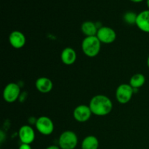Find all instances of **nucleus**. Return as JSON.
Segmentation results:
<instances>
[{
  "mask_svg": "<svg viewBox=\"0 0 149 149\" xmlns=\"http://www.w3.org/2000/svg\"><path fill=\"white\" fill-rule=\"evenodd\" d=\"M137 16H138V15L136 13H133V12H127L124 15V20L128 24H135L136 23Z\"/></svg>",
  "mask_w": 149,
  "mask_h": 149,
  "instance_id": "17",
  "label": "nucleus"
},
{
  "mask_svg": "<svg viewBox=\"0 0 149 149\" xmlns=\"http://www.w3.org/2000/svg\"><path fill=\"white\" fill-rule=\"evenodd\" d=\"M36 90L41 93H48L53 88V83L47 77H39L35 82Z\"/></svg>",
  "mask_w": 149,
  "mask_h": 149,
  "instance_id": "12",
  "label": "nucleus"
},
{
  "mask_svg": "<svg viewBox=\"0 0 149 149\" xmlns=\"http://www.w3.org/2000/svg\"><path fill=\"white\" fill-rule=\"evenodd\" d=\"M135 25L142 31L149 33V10H143L138 14Z\"/></svg>",
  "mask_w": 149,
  "mask_h": 149,
  "instance_id": "11",
  "label": "nucleus"
},
{
  "mask_svg": "<svg viewBox=\"0 0 149 149\" xmlns=\"http://www.w3.org/2000/svg\"><path fill=\"white\" fill-rule=\"evenodd\" d=\"M81 149H98L99 141L95 136L85 137L81 142Z\"/></svg>",
  "mask_w": 149,
  "mask_h": 149,
  "instance_id": "15",
  "label": "nucleus"
},
{
  "mask_svg": "<svg viewBox=\"0 0 149 149\" xmlns=\"http://www.w3.org/2000/svg\"><path fill=\"white\" fill-rule=\"evenodd\" d=\"M101 49V42L96 36H86L81 42V49L90 58L97 56Z\"/></svg>",
  "mask_w": 149,
  "mask_h": 149,
  "instance_id": "2",
  "label": "nucleus"
},
{
  "mask_svg": "<svg viewBox=\"0 0 149 149\" xmlns=\"http://www.w3.org/2000/svg\"><path fill=\"white\" fill-rule=\"evenodd\" d=\"M61 58L63 63L67 65H71L74 64L77 60V52L73 48L65 47L61 52Z\"/></svg>",
  "mask_w": 149,
  "mask_h": 149,
  "instance_id": "13",
  "label": "nucleus"
},
{
  "mask_svg": "<svg viewBox=\"0 0 149 149\" xmlns=\"http://www.w3.org/2000/svg\"><path fill=\"white\" fill-rule=\"evenodd\" d=\"M78 144L77 134L71 130H67L61 134L58 139V145L61 149H74Z\"/></svg>",
  "mask_w": 149,
  "mask_h": 149,
  "instance_id": "3",
  "label": "nucleus"
},
{
  "mask_svg": "<svg viewBox=\"0 0 149 149\" xmlns=\"http://www.w3.org/2000/svg\"><path fill=\"white\" fill-rule=\"evenodd\" d=\"M36 128L39 133L43 135H49L54 131V123L50 118L42 116L36 121Z\"/></svg>",
  "mask_w": 149,
  "mask_h": 149,
  "instance_id": "5",
  "label": "nucleus"
},
{
  "mask_svg": "<svg viewBox=\"0 0 149 149\" xmlns=\"http://www.w3.org/2000/svg\"><path fill=\"white\" fill-rule=\"evenodd\" d=\"M134 92V89L130 84H120L116 90V100L121 104H126L130 101Z\"/></svg>",
  "mask_w": 149,
  "mask_h": 149,
  "instance_id": "4",
  "label": "nucleus"
},
{
  "mask_svg": "<svg viewBox=\"0 0 149 149\" xmlns=\"http://www.w3.org/2000/svg\"><path fill=\"white\" fill-rule=\"evenodd\" d=\"M18 149H32L31 146L30 144H26V143H21V145L19 146Z\"/></svg>",
  "mask_w": 149,
  "mask_h": 149,
  "instance_id": "18",
  "label": "nucleus"
},
{
  "mask_svg": "<svg viewBox=\"0 0 149 149\" xmlns=\"http://www.w3.org/2000/svg\"><path fill=\"white\" fill-rule=\"evenodd\" d=\"M98 29L94 22L85 21L81 24V31L86 36H96Z\"/></svg>",
  "mask_w": 149,
  "mask_h": 149,
  "instance_id": "14",
  "label": "nucleus"
},
{
  "mask_svg": "<svg viewBox=\"0 0 149 149\" xmlns=\"http://www.w3.org/2000/svg\"><path fill=\"white\" fill-rule=\"evenodd\" d=\"M146 4H147V7H148V10H149V0H146Z\"/></svg>",
  "mask_w": 149,
  "mask_h": 149,
  "instance_id": "22",
  "label": "nucleus"
},
{
  "mask_svg": "<svg viewBox=\"0 0 149 149\" xmlns=\"http://www.w3.org/2000/svg\"><path fill=\"white\" fill-rule=\"evenodd\" d=\"M96 36L103 44L113 43L116 39V33L113 29L108 26H101L98 29Z\"/></svg>",
  "mask_w": 149,
  "mask_h": 149,
  "instance_id": "7",
  "label": "nucleus"
},
{
  "mask_svg": "<svg viewBox=\"0 0 149 149\" xmlns=\"http://www.w3.org/2000/svg\"><path fill=\"white\" fill-rule=\"evenodd\" d=\"M20 94V88L16 83H9L4 87L3 91V98L7 103H13L16 101Z\"/></svg>",
  "mask_w": 149,
  "mask_h": 149,
  "instance_id": "6",
  "label": "nucleus"
},
{
  "mask_svg": "<svg viewBox=\"0 0 149 149\" xmlns=\"http://www.w3.org/2000/svg\"><path fill=\"white\" fill-rule=\"evenodd\" d=\"M146 83V77L143 74H135L132 76L130 80V85L134 89V91L138 90L144 85Z\"/></svg>",
  "mask_w": 149,
  "mask_h": 149,
  "instance_id": "16",
  "label": "nucleus"
},
{
  "mask_svg": "<svg viewBox=\"0 0 149 149\" xmlns=\"http://www.w3.org/2000/svg\"><path fill=\"white\" fill-rule=\"evenodd\" d=\"M9 42L10 45L15 49H20L26 45V39L25 35L19 31L11 32L9 36Z\"/></svg>",
  "mask_w": 149,
  "mask_h": 149,
  "instance_id": "10",
  "label": "nucleus"
},
{
  "mask_svg": "<svg viewBox=\"0 0 149 149\" xmlns=\"http://www.w3.org/2000/svg\"><path fill=\"white\" fill-rule=\"evenodd\" d=\"M147 65H148V68H149V55L148 57V59H147Z\"/></svg>",
  "mask_w": 149,
  "mask_h": 149,
  "instance_id": "21",
  "label": "nucleus"
},
{
  "mask_svg": "<svg viewBox=\"0 0 149 149\" xmlns=\"http://www.w3.org/2000/svg\"><path fill=\"white\" fill-rule=\"evenodd\" d=\"M46 149H61L59 146H55V145H52V146H48L47 148H46Z\"/></svg>",
  "mask_w": 149,
  "mask_h": 149,
  "instance_id": "19",
  "label": "nucleus"
},
{
  "mask_svg": "<svg viewBox=\"0 0 149 149\" xmlns=\"http://www.w3.org/2000/svg\"><path fill=\"white\" fill-rule=\"evenodd\" d=\"M93 114L89 106L79 105L74 109L73 116L76 121L78 122H86L90 119Z\"/></svg>",
  "mask_w": 149,
  "mask_h": 149,
  "instance_id": "8",
  "label": "nucleus"
},
{
  "mask_svg": "<svg viewBox=\"0 0 149 149\" xmlns=\"http://www.w3.org/2000/svg\"><path fill=\"white\" fill-rule=\"evenodd\" d=\"M92 113L96 116H106L111 113L113 103L111 99L103 95H97L92 97L89 104Z\"/></svg>",
  "mask_w": 149,
  "mask_h": 149,
  "instance_id": "1",
  "label": "nucleus"
},
{
  "mask_svg": "<svg viewBox=\"0 0 149 149\" xmlns=\"http://www.w3.org/2000/svg\"><path fill=\"white\" fill-rule=\"evenodd\" d=\"M18 136L22 143L31 144L35 140V132L33 128L29 125H23L20 128Z\"/></svg>",
  "mask_w": 149,
  "mask_h": 149,
  "instance_id": "9",
  "label": "nucleus"
},
{
  "mask_svg": "<svg viewBox=\"0 0 149 149\" xmlns=\"http://www.w3.org/2000/svg\"><path fill=\"white\" fill-rule=\"evenodd\" d=\"M131 1H132V2H135V3H140L141 2V1H143V0H130Z\"/></svg>",
  "mask_w": 149,
  "mask_h": 149,
  "instance_id": "20",
  "label": "nucleus"
}]
</instances>
